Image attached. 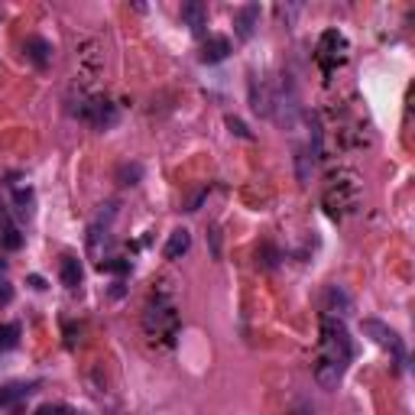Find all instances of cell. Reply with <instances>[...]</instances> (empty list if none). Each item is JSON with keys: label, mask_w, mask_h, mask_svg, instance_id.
I'll return each instance as SVG.
<instances>
[{"label": "cell", "mask_w": 415, "mask_h": 415, "mask_svg": "<svg viewBox=\"0 0 415 415\" xmlns=\"http://www.w3.org/2000/svg\"><path fill=\"white\" fill-rule=\"evenodd\" d=\"M350 354H354V350H350V338H347L344 321L324 315V321H321V357L318 360H328V363L344 370Z\"/></svg>", "instance_id": "cell-1"}, {"label": "cell", "mask_w": 415, "mask_h": 415, "mask_svg": "<svg viewBox=\"0 0 415 415\" xmlns=\"http://www.w3.org/2000/svg\"><path fill=\"white\" fill-rule=\"evenodd\" d=\"M143 328L150 331L152 338H166L172 344V338L179 334V311L169 299H152L146 305V315H143Z\"/></svg>", "instance_id": "cell-2"}, {"label": "cell", "mask_w": 415, "mask_h": 415, "mask_svg": "<svg viewBox=\"0 0 415 415\" xmlns=\"http://www.w3.org/2000/svg\"><path fill=\"white\" fill-rule=\"evenodd\" d=\"M363 331H367L370 338L377 340L383 350H389V354H393V360H396L399 367L406 363V347H402V338H399V334L389 328V324H383V321H377V318H367V321H363Z\"/></svg>", "instance_id": "cell-3"}, {"label": "cell", "mask_w": 415, "mask_h": 415, "mask_svg": "<svg viewBox=\"0 0 415 415\" xmlns=\"http://www.w3.org/2000/svg\"><path fill=\"white\" fill-rule=\"evenodd\" d=\"M344 52H347L344 36H340L338 29H328V33L321 36V42H318V62L324 65V72H331L334 65H340V62H344Z\"/></svg>", "instance_id": "cell-4"}, {"label": "cell", "mask_w": 415, "mask_h": 415, "mask_svg": "<svg viewBox=\"0 0 415 415\" xmlns=\"http://www.w3.org/2000/svg\"><path fill=\"white\" fill-rule=\"evenodd\" d=\"M354 198H357V185H354V182H338L334 179V185L324 191V208H328L331 217H340L350 205H354Z\"/></svg>", "instance_id": "cell-5"}, {"label": "cell", "mask_w": 415, "mask_h": 415, "mask_svg": "<svg viewBox=\"0 0 415 415\" xmlns=\"http://www.w3.org/2000/svg\"><path fill=\"white\" fill-rule=\"evenodd\" d=\"M81 117L95 123L97 130H107V127H113V120H117V111H113L111 101H88Z\"/></svg>", "instance_id": "cell-6"}, {"label": "cell", "mask_w": 415, "mask_h": 415, "mask_svg": "<svg viewBox=\"0 0 415 415\" xmlns=\"http://www.w3.org/2000/svg\"><path fill=\"white\" fill-rule=\"evenodd\" d=\"M182 23L195 33V36H201L208 26V10L205 3H198V0H189V3H182Z\"/></svg>", "instance_id": "cell-7"}, {"label": "cell", "mask_w": 415, "mask_h": 415, "mask_svg": "<svg viewBox=\"0 0 415 415\" xmlns=\"http://www.w3.org/2000/svg\"><path fill=\"white\" fill-rule=\"evenodd\" d=\"M256 23H260V7H256V3H246V7H240L234 13V29H237V36L240 39L253 36Z\"/></svg>", "instance_id": "cell-8"}, {"label": "cell", "mask_w": 415, "mask_h": 415, "mask_svg": "<svg viewBox=\"0 0 415 415\" xmlns=\"http://www.w3.org/2000/svg\"><path fill=\"white\" fill-rule=\"evenodd\" d=\"M23 52L29 56V62L36 68H46L49 65V58H52V42L42 36H29L26 39V46H23Z\"/></svg>", "instance_id": "cell-9"}, {"label": "cell", "mask_w": 415, "mask_h": 415, "mask_svg": "<svg viewBox=\"0 0 415 415\" xmlns=\"http://www.w3.org/2000/svg\"><path fill=\"white\" fill-rule=\"evenodd\" d=\"M189 246H191V234L185 230V227H179V230H172L169 240H166V260H182V256L189 253Z\"/></svg>", "instance_id": "cell-10"}, {"label": "cell", "mask_w": 415, "mask_h": 415, "mask_svg": "<svg viewBox=\"0 0 415 415\" xmlns=\"http://www.w3.org/2000/svg\"><path fill=\"white\" fill-rule=\"evenodd\" d=\"M340 377H344V370L328 363V360H318V363H315V383H318L321 389H334L340 383Z\"/></svg>", "instance_id": "cell-11"}, {"label": "cell", "mask_w": 415, "mask_h": 415, "mask_svg": "<svg viewBox=\"0 0 415 415\" xmlns=\"http://www.w3.org/2000/svg\"><path fill=\"white\" fill-rule=\"evenodd\" d=\"M227 52H230V39L227 36H211L201 46V62H224Z\"/></svg>", "instance_id": "cell-12"}, {"label": "cell", "mask_w": 415, "mask_h": 415, "mask_svg": "<svg viewBox=\"0 0 415 415\" xmlns=\"http://www.w3.org/2000/svg\"><path fill=\"white\" fill-rule=\"evenodd\" d=\"M347 308H350V299L340 292L338 285H331L328 292H324V315L338 318V315H347Z\"/></svg>", "instance_id": "cell-13"}, {"label": "cell", "mask_w": 415, "mask_h": 415, "mask_svg": "<svg viewBox=\"0 0 415 415\" xmlns=\"http://www.w3.org/2000/svg\"><path fill=\"white\" fill-rule=\"evenodd\" d=\"M81 276H85L81 260H75V256H62V285H65V289H78V285H81Z\"/></svg>", "instance_id": "cell-14"}, {"label": "cell", "mask_w": 415, "mask_h": 415, "mask_svg": "<svg viewBox=\"0 0 415 415\" xmlns=\"http://www.w3.org/2000/svg\"><path fill=\"white\" fill-rule=\"evenodd\" d=\"M29 393H33L29 383H7V386L0 389V409H7V406H13V402H19V399H26Z\"/></svg>", "instance_id": "cell-15"}, {"label": "cell", "mask_w": 415, "mask_h": 415, "mask_svg": "<svg viewBox=\"0 0 415 415\" xmlns=\"http://www.w3.org/2000/svg\"><path fill=\"white\" fill-rule=\"evenodd\" d=\"M19 344V324H0V350H13Z\"/></svg>", "instance_id": "cell-16"}, {"label": "cell", "mask_w": 415, "mask_h": 415, "mask_svg": "<svg viewBox=\"0 0 415 415\" xmlns=\"http://www.w3.org/2000/svg\"><path fill=\"white\" fill-rule=\"evenodd\" d=\"M0 246H3V250H19V246H23V234H19L17 227H3V234H0Z\"/></svg>", "instance_id": "cell-17"}, {"label": "cell", "mask_w": 415, "mask_h": 415, "mask_svg": "<svg viewBox=\"0 0 415 415\" xmlns=\"http://www.w3.org/2000/svg\"><path fill=\"white\" fill-rule=\"evenodd\" d=\"M256 263L263 266V269H273L276 263H279V253H276L273 244H263L260 246V253H256Z\"/></svg>", "instance_id": "cell-18"}, {"label": "cell", "mask_w": 415, "mask_h": 415, "mask_svg": "<svg viewBox=\"0 0 415 415\" xmlns=\"http://www.w3.org/2000/svg\"><path fill=\"white\" fill-rule=\"evenodd\" d=\"M140 175H143V169L133 162V166H120L117 169V179H120V185H136L140 182Z\"/></svg>", "instance_id": "cell-19"}, {"label": "cell", "mask_w": 415, "mask_h": 415, "mask_svg": "<svg viewBox=\"0 0 415 415\" xmlns=\"http://www.w3.org/2000/svg\"><path fill=\"white\" fill-rule=\"evenodd\" d=\"M97 269L101 273H130V260H101Z\"/></svg>", "instance_id": "cell-20"}, {"label": "cell", "mask_w": 415, "mask_h": 415, "mask_svg": "<svg viewBox=\"0 0 415 415\" xmlns=\"http://www.w3.org/2000/svg\"><path fill=\"white\" fill-rule=\"evenodd\" d=\"M227 127H230V130H234L237 136H244V140H250V136H253V133H250V130L244 127V120H237V117H227Z\"/></svg>", "instance_id": "cell-21"}, {"label": "cell", "mask_w": 415, "mask_h": 415, "mask_svg": "<svg viewBox=\"0 0 415 415\" xmlns=\"http://www.w3.org/2000/svg\"><path fill=\"white\" fill-rule=\"evenodd\" d=\"M10 299H13V285L7 279H0V305H7Z\"/></svg>", "instance_id": "cell-22"}, {"label": "cell", "mask_w": 415, "mask_h": 415, "mask_svg": "<svg viewBox=\"0 0 415 415\" xmlns=\"http://www.w3.org/2000/svg\"><path fill=\"white\" fill-rule=\"evenodd\" d=\"M33 415H62V412H58L56 406H39V409H36V412H33Z\"/></svg>", "instance_id": "cell-23"}, {"label": "cell", "mask_w": 415, "mask_h": 415, "mask_svg": "<svg viewBox=\"0 0 415 415\" xmlns=\"http://www.w3.org/2000/svg\"><path fill=\"white\" fill-rule=\"evenodd\" d=\"M29 285H33V289H46V279H42V276H29Z\"/></svg>", "instance_id": "cell-24"}]
</instances>
